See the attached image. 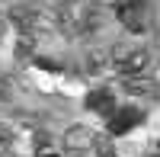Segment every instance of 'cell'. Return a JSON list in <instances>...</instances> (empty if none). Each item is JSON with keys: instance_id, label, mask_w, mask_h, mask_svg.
<instances>
[{"instance_id": "cell-7", "label": "cell", "mask_w": 160, "mask_h": 157, "mask_svg": "<svg viewBox=\"0 0 160 157\" xmlns=\"http://www.w3.org/2000/svg\"><path fill=\"white\" fill-rule=\"evenodd\" d=\"M96 29H102V10L87 7L83 16H77V32H96Z\"/></svg>"}, {"instance_id": "cell-16", "label": "cell", "mask_w": 160, "mask_h": 157, "mask_svg": "<svg viewBox=\"0 0 160 157\" xmlns=\"http://www.w3.org/2000/svg\"><path fill=\"white\" fill-rule=\"evenodd\" d=\"M68 3H83V0H68Z\"/></svg>"}, {"instance_id": "cell-10", "label": "cell", "mask_w": 160, "mask_h": 157, "mask_svg": "<svg viewBox=\"0 0 160 157\" xmlns=\"http://www.w3.org/2000/svg\"><path fill=\"white\" fill-rule=\"evenodd\" d=\"M106 64H109L106 51H96V48H93L90 55H87V71H90V74H99V71L106 68Z\"/></svg>"}, {"instance_id": "cell-9", "label": "cell", "mask_w": 160, "mask_h": 157, "mask_svg": "<svg viewBox=\"0 0 160 157\" xmlns=\"http://www.w3.org/2000/svg\"><path fill=\"white\" fill-rule=\"evenodd\" d=\"M93 148H96V157H115L112 135H99V138H93Z\"/></svg>"}, {"instance_id": "cell-8", "label": "cell", "mask_w": 160, "mask_h": 157, "mask_svg": "<svg viewBox=\"0 0 160 157\" xmlns=\"http://www.w3.org/2000/svg\"><path fill=\"white\" fill-rule=\"evenodd\" d=\"M122 87L128 90V93H151L154 90V84L148 80V77H141V74H125V80H122Z\"/></svg>"}, {"instance_id": "cell-12", "label": "cell", "mask_w": 160, "mask_h": 157, "mask_svg": "<svg viewBox=\"0 0 160 157\" xmlns=\"http://www.w3.org/2000/svg\"><path fill=\"white\" fill-rule=\"evenodd\" d=\"M32 51H35V35H19V42H16V58H32Z\"/></svg>"}, {"instance_id": "cell-1", "label": "cell", "mask_w": 160, "mask_h": 157, "mask_svg": "<svg viewBox=\"0 0 160 157\" xmlns=\"http://www.w3.org/2000/svg\"><path fill=\"white\" fill-rule=\"evenodd\" d=\"M148 61H151V51L141 45H125V42L112 45V64L122 74H141L148 68Z\"/></svg>"}, {"instance_id": "cell-11", "label": "cell", "mask_w": 160, "mask_h": 157, "mask_svg": "<svg viewBox=\"0 0 160 157\" xmlns=\"http://www.w3.org/2000/svg\"><path fill=\"white\" fill-rule=\"evenodd\" d=\"M13 144H16L13 128L10 125H0V154H13Z\"/></svg>"}, {"instance_id": "cell-18", "label": "cell", "mask_w": 160, "mask_h": 157, "mask_svg": "<svg viewBox=\"0 0 160 157\" xmlns=\"http://www.w3.org/2000/svg\"><path fill=\"white\" fill-rule=\"evenodd\" d=\"M0 23H3V19H0Z\"/></svg>"}, {"instance_id": "cell-17", "label": "cell", "mask_w": 160, "mask_h": 157, "mask_svg": "<svg viewBox=\"0 0 160 157\" xmlns=\"http://www.w3.org/2000/svg\"><path fill=\"white\" fill-rule=\"evenodd\" d=\"M151 157H160V151H154V154H151Z\"/></svg>"}, {"instance_id": "cell-2", "label": "cell", "mask_w": 160, "mask_h": 157, "mask_svg": "<svg viewBox=\"0 0 160 157\" xmlns=\"http://www.w3.org/2000/svg\"><path fill=\"white\" fill-rule=\"evenodd\" d=\"M10 23L19 29V35H38V32H45L51 29V16L42 10H35V7H13L10 10Z\"/></svg>"}, {"instance_id": "cell-6", "label": "cell", "mask_w": 160, "mask_h": 157, "mask_svg": "<svg viewBox=\"0 0 160 157\" xmlns=\"http://www.w3.org/2000/svg\"><path fill=\"white\" fill-rule=\"evenodd\" d=\"M87 109H93V112H99V115H109L115 112V99H112V93L109 90H93V93L87 96Z\"/></svg>"}, {"instance_id": "cell-14", "label": "cell", "mask_w": 160, "mask_h": 157, "mask_svg": "<svg viewBox=\"0 0 160 157\" xmlns=\"http://www.w3.org/2000/svg\"><path fill=\"white\" fill-rule=\"evenodd\" d=\"M35 157H61V154H58V151L45 141V144H38V148H35Z\"/></svg>"}, {"instance_id": "cell-5", "label": "cell", "mask_w": 160, "mask_h": 157, "mask_svg": "<svg viewBox=\"0 0 160 157\" xmlns=\"http://www.w3.org/2000/svg\"><path fill=\"white\" fill-rule=\"evenodd\" d=\"M141 122V112L138 109H115L109 115V135H122V132H131Z\"/></svg>"}, {"instance_id": "cell-13", "label": "cell", "mask_w": 160, "mask_h": 157, "mask_svg": "<svg viewBox=\"0 0 160 157\" xmlns=\"http://www.w3.org/2000/svg\"><path fill=\"white\" fill-rule=\"evenodd\" d=\"M13 96V87H10V77H0V103H7Z\"/></svg>"}, {"instance_id": "cell-3", "label": "cell", "mask_w": 160, "mask_h": 157, "mask_svg": "<svg viewBox=\"0 0 160 157\" xmlns=\"http://www.w3.org/2000/svg\"><path fill=\"white\" fill-rule=\"evenodd\" d=\"M115 13H118V19H122V26L128 32H144L148 29V3L144 0H118Z\"/></svg>"}, {"instance_id": "cell-4", "label": "cell", "mask_w": 160, "mask_h": 157, "mask_svg": "<svg viewBox=\"0 0 160 157\" xmlns=\"http://www.w3.org/2000/svg\"><path fill=\"white\" fill-rule=\"evenodd\" d=\"M64 148H68L71 154H83L93 148V132L87 125H71L68 132H64Z\"/></svg>"}, {"instance_id": "cell-15", "label": "cell", "mask_w": 160, "mask_h": 157, "mask_svg": "<svg viewBox=\"0 0 160 157\" xmlns=\"http://www.w3.org/2000/svg\"><path fill=\"white\" fill-rule=\"evenodd\" d=\"M35 64H38V68H45V71H58V61H45V58H38Z\"/></svg>"}]
</instances>
